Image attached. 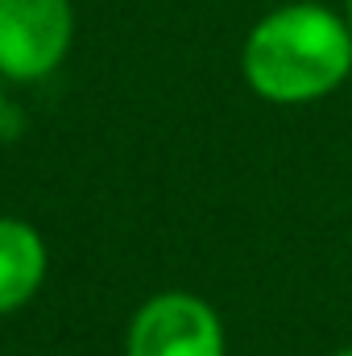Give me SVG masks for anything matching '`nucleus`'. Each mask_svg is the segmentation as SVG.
I'll return each mask as SVG.
<instances>
[{"instance_id":"nucleus-1","label":"nucleus","mask_w":352,"mask_h":356,"mask_svg":"<svg viewBox=\"0 0 352 356\" xmlns=\"http://www.w3.org/2000/svg\"><path fill=\"white\" fill-rule=\"evenodd\" d=\"M241 75L253 95L282 108L336 95L352 75V29L344 13L315 0L265 13L241 46Z\"/></svg>"},{"instance_id":"nucleus-2","label":"nucleus","mask_w":352,"mask_h":356,"mask_svg":"<svg viewBox=\"0 0 352 356\" xmlns=\"http://www.w3.org/2000/svg\"><path fill=\"white\" fill-rule=\"evenodd\" d=\"M125 356H228V336L211 302L186 290H162L137 307Z\"/></svg>"},{"instance_id":"nucleus-3","label":"nucleus","mask_w":352,"mask_h":356,"mask_svg":"<svg viewBox=\"0 0 352 356\" xmlns=\"http://www.w3.org/2000/svg\"><path fill=\"white\" fill-rule=\"evenodd\" d=\"M71 0H0V75L17 83L46 79L71 50Z\"/></svg>"},{"instance_id":"nucleus-4","label":"nucleus","mask_w":352,"mask_h":356,"mask_svg":"<svg viewBox=\"0 0 352 356\" xmlns=\"http://www.w3.org/2000/svg\"><path fill=\"white\" fill-rule=\"evenodd\" d=\"M46 282V245L33 224L0 216V315L21 311Z\"/></svg>"},{"instance_id":"nucleus-5","label":"nucleus","mask_w":352,"mask_h":356,"mask_svg":"<svg viewBox=\"0 0 352 356\" xmlns=\"http://www.w3.org/2000/svg\"><path fill=\"white\" fill-rule=\"evenodd\" d=\"M344 21H349V29H352V0H344Z\"/></svg>"},{"instance_id":"nucleus-6","label":"nucleus","mask_w":352,"mask_h":356,"mask_svg":"<svg viewBox=\"0 0 352 356\" xmlns=\"http://www.w3.org/2000/svg\"><path fill=\"white\" fill-rule=\"evenodd\" d=\"M332 356H352V348H336V353H332Z\"/></svg>"},{"instance_id":"nucleus-7","label":"nucleus","mask_w":352,"mask_h":356,"mask_svg":"<svg viewBox=\"0 0 352 356\" xmlns=\"http://www.w3.org/2000/svg\"><path fill=\"white\" fill-rule=\"evenodd\" d=\"M0 104H4V75H0Z\"/></svg>"}]
</instances>
